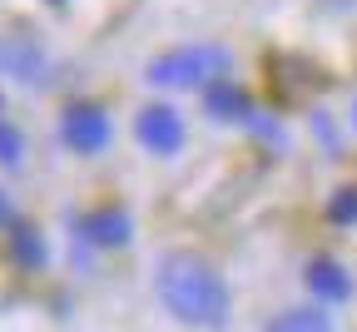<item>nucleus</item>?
<instances>
[{
  "mask_svg": "<svg viewBox=\"0 0 357 332\" xmlns=\"http://www.w3.org/2000/svg\"><path fill=\"white\" fill-rule=\"evenodd\" d=\"M204 110H208L213 119H243V114H248V94L234 89V84H208Z\"/></svg>",
  "mask_w": 357,
  "mask_h": 332,
  "instance_id": "nucleus-9",
  "label": "nucleus"
},
{
  "mask_svg": "<svg viewBox=\"0 0 357 332\" xmlns=\"http://www.w3.org/2000/svg\"><path fill=\"white\" fill-rule=\"evenodd\" d=\"M50 6H60V0H50Z\"/></svg>",
  "mask_w": 357,
  "mask_h": 332,
  "instance_id": "nucleus-14",
  "label": "nucleus"
},
{
  "mask_svg": "<svg viewBox=\"0 0 357 332\" xmlns=\"http://www.w3.org/2000/svg\"><path fill=\"white\" fill-rule=\"evenodd\" d=\"M129 233H134V228H129V213H124V209H100V213L84 218V239L100 243V248H124Z\"/></svg>",
  "mask_w": 357,
  "mask_h": 332,
  "instance_id": "nucleus-6",
  "label": "nucleus"
},
{
  "mask_svg": "<svg viewBox=\"0 0 357 332\" xmlns=\"http://www.w3.org/2000/svg\"><path fill=\"white\" fill-rule=\"evenodd\" d=\"M10 258H15L20 268H30V273L45 268V239H40L35 223H15V228H10Z\"/></svg>",
  "mask_w": 357,
  "mask_h": 332,
  "instance_id": "nucleus-8",
  "label": "nucleus"
},
{
  "mask_svg": "<svg viewBox=\"0 0 357 332\" xmlns=\"http://www.w3.org/2000/svg\"><path fill=\"white\" fill-rule=\"evenodd\" d=\"M60 139L75 149V154H105L109 139H114V124L100 105H70L60 114Z\"/></svg>",
  "mask_w": 357,
  "mask_h": 332,
  "instance_id": "nucleus-3",
  "label": "nucleus"
},
{
  "mask_svg": "<svg viewBox=\"0 0 357 332\" xmlns=\"http://www.w3.org/2000/svg\"><path fill=\"white\" fill-rule=\"evenodd\" d=\"M328 218H333L337 228H352V223H357V183H352V188H342V194L328 204Z\"/></svg>",
  "mask_w": 357,
  "mask_h": 332,
  "instance_id": "nucleus-12",
  "label": "nucleus"
},
{
  "mask_svg": "<svg viewBox=\"0 0 357 332\" xmlns=\"http://www.w3.org/2000/svg\"><path fill=\"white\" fill-rule=\"evenodd\" d=\"M263 332H333V317H328V308H288Z\"/></svg>",
  "mask_w": 357,
  "mask_h": 332,
  "instance_id": "nucleus-7",
  "label": "nucleus"
},
{
  "mask_svg": "<svg viewBox=\"0 0 357 332\" xmlns=\"http://www.w3.org/2000/svg\"><path fill=\"white\" fill-rule=\"evenodd\" d=\"M0 60L10 65L15 80H40V65H45L40 50H30V45H15V40H10V45H0Z\"/></svg>",
  "mask_w": 357,
  "mask_h": 332,
  "instance_id": "nucleus-10",
  "label": "nucleus"
},
{
  "mask_svg": "<svg viewBox=\"0 0 357 332\" xmlns=\"http://www.w3.org/2000/svg\"><path fill=\"white\" fill-rule=\"evenodd\" d=\"M307 288H312V298H323V303H347L352 298V278H347V268L342 263H333V258H318V263H307Z\"/></svg>",
  "mask_w": 357,
  "mask_h": 332,
  "instance_id": "nucleus-5",
  "label": "nucleus"
},
{
  "mask_svg": "<svg viewBox=\"0 0 357 332\" xmlns=\"http://www.w3.org/2000/svg\"><path fill=\"white\" fill-rule=\"evenodd\" d=\"M159 303L189 327L229 322V282L199 258H169L159 268Z\"/></svg>",
  "mask_w": 357,
  "mask_h": 332,
  "instance_id": "nucleus-1",
  "label": "nucleus"
},
{
  "mask_svg": "<svg viewBox=\"0 0 357 332\" xmlns=\"http://www.w3.org/2000/svg\"><path fill=\"white\" fill-rule=\"evenodd\" d=\"M25 159V134L15 129V124H6V119H0V164H20Z\"/></svg>",
  "mask_w": 357,
  "mask_h": 332,
  "instance_id": "nucleus-11",
  "label": "nucleus"
},
{
  "mask_svg": "<svg viewBox=\"0 0 357 332\" xmlns=\"http://www.w3.org/2000/svg\"><path fill=\"white\" fill-rule=\"evenodd\" d=\"M134 134L149 154H178L184 149V119H178L174 105H144L139 119H134Z\"/></svg>",
  "mask_w": 357,
  "mask_h": 332,
  "instance_id": "nucleus-4",
  "label": "nucleus"
},
{
  "mask_svg": "<svg viewBox=\"0 0 357 332\" xmlns=\"http://www.w3.org/2000/svg\"><path fill=\"white\" fill-rule=\"evenodd\" d=\"M223 70H229V50L223 45H178V50L159 55L144 80L159 89H194V84H213Z\"/></svg>",
  "mask_w": 357,
  "mask_h": 332,
  "instance_id": "nucleus-2",
  "label": "nucleus"
},
{
  "mask_svg": "<svg viewBox=\"0 0 357 332\" xmlns=\"http://www.w3.org/2000/svg\"><path fill=\"white\" fill-rule=\"evenodd\" d=\"M0 223H10V199L0 194Z\"/></svg>",
  "mask_w": 357,
  "mask_h": 332,
  "instance_id": "nucleus-13",
  "label": "nucleus"
}]
</instances>
